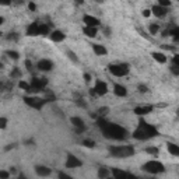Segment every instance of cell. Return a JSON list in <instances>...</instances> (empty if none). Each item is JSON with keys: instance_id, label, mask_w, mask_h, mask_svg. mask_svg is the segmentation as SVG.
<instances>
[{"instance_id": "1", "label": "cell", "mask_w": 179, "mask_h": 179, "mask_svg": "<svg viewBox=\"0 0 179 179\" xmlns=\"http://www.w3.org/2000/svg\"><path fill=\"white\" fill-rule=\"evenodd\" d=\"M98 126L101 127V130H102L104 136H105L106 139H113V140L126 139L127 132L122 126H119V125L109 123V122H106L105 119L101 118V119H98Z\"/></svg>"}, {"instance_id": "2", "label": "cell", "mask_w": 179, "mask_h": 179, "mask_svg": "<svg viewBox=\"0 0 179 179\" xmlns=\"http://www.w3.org/2000/svg\"><path fill=\"white\" fill-rule=\"evenodd\" d=\"M156 136H158V130L153 126V125L146 123L144 120H140L139 127L133 132V137L137 140H148V139L156 137Z\"/></svg>"}, {"instance_id": "3", "label": "cell", "mask_w": 179, "mask_h": 179, "mask_svg": "<svg viewBox=\"0 0 179 179\" xmlns=\"http://www.w3.org/2000/svg\"><path fill=\"white\" fill-rule=\"evenodd\" d=\"M109 151L116 158H126L132 157L134 154V147H132V146H116V147L109 148Z\"/></svg>"}, {"instance_id": "4", "label": "cell", "mask_w": 179, "mask_h": 179, "mask_svg": "<svg viewBox=\"0 0 179 179\" xmlns=\"http://www.w3.org/2000/svg\"><path fill=\"white\" fill-rule=\"evenodd\" d=\"M143 169L151 175H157V174H162V172L165 171V166H164V164L160 162V161L151 160V161H147V162L143 165Z\"/></svg>"}, {"instance_id": "5", "label": "cell", "mask_w": 179, "mask_h": 179, "mask_svg": "<svg viewBox=\"0 0 179 179\" xmlns=\"http://www.w3.org/2000/svg\"><path fill=\"white\" fill-rule=\"evenodd\" d=\"M108 70L109 73L113 74L116 77H123L129 73L130 70V66L127 63H118V64H109L108 66Z\"/></svg>"}, {"instance_id": "6", "label": "cell", "mask_w": 179, "mask_h": 179, "mask_svg": "<svg viewBox=\"0 0 179 179\" xmlns=\"http://www.w3.org/2000/svg\"><path fill=\"white\" fill-rule=\"evenodd\" d=\"M24 102H25L28 106H31V108L41 111L42 106L46 104V101H45L43 98H39V97H24Z\"/></svg>"}, {"instance_id": "7", "label": "cell", "mask_w": 179, "mask_h": 179, "mask_svg": "<svg viewBox=\"0 0 179 179\" xmlns=\"http://www.w3.org/2000/svg\"><path fill=\"white\" fill-rule=\"evenodd\" d=\"M48 84V80L46 79H38V77H34L31 80V92H39L43 91L45 85Z\"/></svg>"}, {"instance_id": "8", "label": "cell", "mask_w": 179, "mask_h": 179, "mask_svg": "<svg viewBox=\"0 0 179 179\" xmlns=\"http://www.w3.org/2000/svg\"><path fill=\"white\" fill-rule=\"evenodd\" d=\"M94 92H95V95H105L106 92H108V85H106V83L105 81H101V80H97L95 81V85H94Z\"/></svg>"}, {"instance_id": "9", "label": "cell", "mask_w": 179, "mask_h": 179, "mask_svg": "<svg viewBox=\"0 0 179 179\" xmlns=\"http://www.w3.org/2000/svg\"><path fill=\"white\" fill-rule=\"evenodd\" d=\"M81 165H83V162L76 156H73V154H69L67 156L66 168H77V166H81Z\"/></svg>"}, {"instance_id": "10", "label": "cell", "mask_w": 179, "mask_h": 179, "mask_svg": "<svg viewBox=\"0 0 179 179\" xmlns=\"http://www.w3.org/2000/svg\"><path fill=\"white\" fill-rule=\"evenodd\" d=\"M83 21L85 23V27H91V28H97L100 25V20L94 16H90V14H85L83 17Z\"/></svg>"}, {"instance_id": "11", "label": "cell", "mask_w": 179, "mask_h": 179, "mask_svg": "<svg viewBox=\"0 0 179 179\" xmlns=\"http://www.w3.org/2000/svg\"><path fill=\"white\" fill-rule=\"evenodd\" d=\"M70 122L73 123V126L77 129V132L81 133L85 130V125H84V120H83L81 118H79V116H73V118L70 119Z\"/></svg>"}, {"instance_id": "12", "label": "cell", "mask_w": 179, "mask_h": 179, "mask_svg": "<svg viewBox=\"0 0 179 179\" xmlns=\"http://www.w3.org/2000/svg\"><path fill=\"white\" fill-rule=\"evenodd\" d=\"M37 67L41 71H49V70H52L53 63L50 60H48V59H42V60H39L37 63Z\"/></svg>"}, {"instance_id": "13", "label": "cell", "mask_w": 179, "mask_h": 179, "mask_svg": "<svg viewBox=\"0 0 179 179\" xmlns=\"http://www.w3.org/2000/svg\"><path fill=\"white\" fill-rule=\"evenodd\" d=\"M113 94H115L116 97L123 98V97H126L127 95V90H126L125 85H122V84H115L113 85Z\"/></svg>"}, {"instance_id": "14", "label": "cell", "mask_w": 179, "mask_h": 179, "mask_svg": "<svg viewBox=\"0 0 179 179\" xmlns=\"http://www.w3.org/2000/svg\"><path fill=\"white\" fill-rule=\"evenodd\" d=\"M38 28H39V23L29 24V25L27 27V35H28V37H37V35H39Z\"/></svg>"}, {"instance_id": "15", "label": "cell", "mask_w": 179, "mask_h": 179, "mask_svg": "<svg viewBox=\"0 0 179 179\" xmlns=\"http://www.w3.org/2000/svg\"><path fill=\"white\" fill-rule=\"evenodd\" d=\"M50 39H52L53 42H63V41L66 39V34H63V32L59 31V29H55V31L50 34Z\"/></svg>"}, {"instance_id": "16", "label": "cell", "mask_w": 179, "mask_h": 179, "mask_svg": "<svg viewBox=\"0 0 179 179\" xmlns=\"http://www.w3.org/2000/svg\"><path fill=\"white\" fill-rule=\"evenodd\" d=\"M151 10H153V13L156 14L158 18H162V17H165L166 13H168V8H164V7H161V6H158V4L153 6V8H151Z\"/></svg>"}, {"instance_id": "17", "label": "cell", "mask_w": 179, "mask_h": 179, "mask_svg": "<svg viewBox=\"0 0 179 179\" xmlns=\"http://www.w3.org/2000/svg\"><path fill=\"white\" fill-rule=\"evenodd\" d=\"M35 172H37L39 176H49V175L52 174L50 168H48V166H45V165H37L35 166Z\"/></svg>"}, {"instance_id": "18", "label": "cell", "mask_w": 179, "mask_h": 179, "mask_svg": "<svg viewBox=\"0 0 179 179\" xmlns=\"http://www.w3.org/2000/svg\"><path fill=\"white\" fill-rule=\"evenodd\" d=\"M154 106L153 105H144V106H137V108H134V113L136 115H147V113H150L153 111Z\"/></svg>"}, {"instance_id": "19", "label": "cell", "mask_w": 179, "mask_h": 179, "mask_svg": "<svg viewBox=\"0 0 179 179\" xmlns=\"http://www.w3.org/2000/svg\"><path fill=\"white\" fill-rule=\"evenodd\" d=\"M92 50H94L95 55L98 56H104L108 53V50H106V48L104 46V45H100V43H94L92 45Z\"/></svg>"}, {"instance_id": "20", "label": "cell", "mask_w": 179, "mask_h": 179, "mask_svg": "<svg viewBox=\"0 0 179 179\" xmlns=\"http://www.w3.org/2000/svg\"><path fill=\"white\" fill-rule=\"evenodd\" d=\"M83 32H84L85 37L95 38L97 37V34H98V29L97 28H91V27H84V28H83Z\"/></svg>"}, {"instance_id": "21", "label": "cell", "mask_w": 179, "mask_h": 179, "mask_svg": "<svg viewBox=\"0 0 179 179\" xmlns=\"http://www.w3.org/2000/svg\"><path fill=\"white\" fill-rule=\"evenodd\" d=\"M153 58L158 63H166V60H168V58H166L162 52H153Z\"/></svg>"}, {"instance_id": "22", "label": "cell", "mask_w": 179, "mask_h": 179, "mask_svg": "<svg viewBox=\"0 0 179 179\" xmlns=\"http://www.w3.org/2000/svg\"><path fill=\"white\" fill-rule=\"evenodd\" d=\"M126 174H127V172L122 171V169H118V168H113L112 169L113 179H126Z\"/></svg>"}, {"instance_id": "23", "label": "cell", "mask_w": 179, "mask_h": 179, "mask_svg": "<svg viewBox=\"0 0 179 179\" xmlns=\"http://www.w3.org/2000/svg\"><path fill=\"white\" fill-rule=\"evenodd\" d=\"M166 148H168V151L172 154V156H175V157L179 156V147L175 144V143H168V144H166Z\"/></svg>"}, {"instance_id": "24", "label": "cell", "mask_w": 179, "mask_h": 179, "mask_svg": "<svg viewBox=\"0 0 179 179\" xmlns=\"http://www.w3.org/2000/svg\"><path fill=\"white\" fill-rule=\"evenodd\" d=\"M109 176V169L105 168V166H101L100 169H98V178L100 179H106Z\"/></svg>"}, {"instance_id": "25", "label": "cell", "mask_w": 179, "mask_h": 179, "mask_svg": "<svg viewBox=\"0 0 179 179\" xmlns=\"http://www.w3.org/2000/svg\"><path fill=\"white\" fill-rule=\"evenodd\" d=\"M38 32H39V35H48V34H49V25H46L45 23L39 24V28H38Z\"/></svg>"}, {"instance_id": "26", "label": "cell", "mask_w": 179, "mask_h": 179, "mask_svg": "<svg viewBox=\"0 0 179 179\" xmlns=\"http://www.w3.org/2000/svg\"><path fill=\"white\" fill-rule=\"evenodd\" d=\"M146 153L157 157L158 154H160V150H158V147H147V148H146Z\"/></svg>"}, {"instance_id": "27", "label": "cell", "mask_w": 179, "mask_h": 179, "mask_svg": "<svg viewBox=\"0 0 179 179\" xmlns=\"http://www.w3.org/2000/svg\"><path fill=\"white\" fill-rule=\"evenodd\" d=\"M66 55L69 56V59H70V60H71V62H74V63H77V62H79V59H77L76 53H74V52H73V50L67 49V50H66Z\"/></svg>"}, {"instance_id": "28", "label": "cell", "mask_w": 179, "mask_h": 179, "mask_svg": "<svg viewBox=\"0 0 179 179\" xmlns=\"http://www.w3.org/2000/svg\"><path fill=\"white\" fill-rule=\"evenodd\" d=\"M6 55H7L10 59H13V60H17V59L20 58L18 52H16V50H7V52H6Z\"/></svg>"}, {"instance_id": "29", "label": "cell", "mask_w": 179, "mask_h": 179, "mask_svg": "<svg viewBox=\"0 0 179 179\" xmlns=\"http://www.w3.org/2000/svg\"><path fill=\"white\" fill-rule=\"evenodd\" d=\"M148 31H150L151 35H156L158 31H160V27H158V24H150V27H148Z\"/></svg>"}, {"instance_id": "30", "label": "cell", "mask_w": 179, "mask_h": 179, "mask_svg": "<svg viewBox=\"0 0 179 179\" xmlns=\"http://www.w3.org/2000/svg\"><path fill=\"white\" fill-rule=\"evenodd\" d=\"M18 85H20V88H23V90H24V91L31 92V85H29L28 83H25V81H20V83H18Z\"/></svg>"}, {"instance_id": "31", "label": "cell", "mask_w": 179, "mask_h": 179, "mask_svg": "<svg viewBox=\"0 0 179 179\" xmlns=\"http://www.w3.org/2000/svg\"><path fill=\"white\" fill-rule=\"evenodd\" d=\"M20 76H21V71H20V69L18 67H14L13 71H11V74H10V77H11V79H17V77H20Z\"/></svg>"}, {"instance_id": "32", "label": "cell", "mask_w": 179, "mask_h": 179, "mask_svg": "<svg viewBox=\"0 0 179 179\" xmlns=\"http://www.w3.org/2000/svg\"><path fill=\"white\" fill-rule=\"evenodd\" d=\"M83 146H85V147H90V148H92L95 146V141L94 140H90V139H85V140H83Z\"/></svg>"}, {"instance_id": "33", "label": "cell", "mask_w": 179, "mask_h": 179, "mask_svg": "<svg viewBox=\"0 0 179 179\" xmlns=\"http://www.w3.org/2000/svg\"><path fill=\"white\" fill-rule=\"evenodd\" d=\"M18 38H20V35L17 34V32H10V34L7 35L8 41H18Z\"/></svg>"}, {"instance_id": "34", "label": "cell", "mask_w": 179, "mask_h": 179, "mask_svg": "<svg viewBox=\"0 0 179 179\" xmlns=\"http://www.w3.org/2000/svg\"><path fill=\"white\" fill-rule=\"evenodd\" d=\"M7 123H8V120H7V118H0V129H6L7 127Z\"/></svg>"}, {"instance_id": "35", "label": "cell", "mask_w": 179, "mask_h": 179, "mask_svg": "<svg viewBox=\"0 0 179 179\" xmlns=\"http://www.w3.org/2000/svg\"><path fill=\"white\" fill-rule=\"evenodd\" d=\"M158 6H161V7L166 8V7H169V6H171V2H169V0H160Z\"/></svg>"}, {"instance_id": "36", "label": "cell", "mask_w": 179, "mask_h": 179, "mask_svg": "<svg viewBox=\"0 0 179 179\" xmlns=\"http://www.w3.org/2000/svg\"><path fill=\"white\" fill-rule=\"evenodd\" d=\"M8 178H10V172L0 171V179H8Z\"/></svg>"}, {"instance_id": "37", "label": "cell", "mask_w": 179, "mask_h": 179, "mask_svg": "<svg viewBox=\"0 0 179 179\" xmlns=\"http://www.w3.org/2000/svg\"><path fill=\"white\" fill-rule=\"evenodd\" d=\"M137 88H139V91L141 92V94H146V92L148 91V87H147V85H144V84H140Z\"/></svg>"}, {"instance_id": "38", "label": "cell", "mask_w": 179, "mask_h": 179, "mask_svg": "<svg viewBox=\"0 0 179 179\" xmlns=\"http://www.w3.org/2000/svg\"><path fill=\"white\" fill-rule=\"evenodd\" d=\"M108 111H109L108 108H100V109H98V115L104 116V115H106V113H108Z\"/></svg>"}, {"instance_id": "39", "label": "cell", "mask_w": 179, "mask_h": 179, "mask_svg": "<svg viewBox=\"0 0 179 179\" xmlns=\"http://www.w3.org/2000/svg\"><path fill=\"white\" fill-rule=\"evenodd\" d=\"M59 179H73L70 175L64 174V172H59Z\"/></svg>"}, {"instance_id": "40", "label": "cell", "mask_w": 179, "mask_h": 179, "mask_svg": "<svg viewBox=\"0 0 179 179\" xmlns=\"http://www.w3.org/2000/svg\"><path fill=\"white\" fill-rule=\"evenodd\" d=\"M76 104H77L79 106H81V108H85V106H87V104H85L84 101L81 100V98H80V100H77V101H76Z\"/></svg>"}, {"instance_id": "41", "label": "cell", "mask_w": 179, "mask_h": 179, "mask_svg": "<svg viewBox=\"0 0 179 179\" xmlns=\"http://www.w3.org/2000/svg\"><path fill=\"white\" fill-rule=\"evenodd\" d=\"M91 80H92V77H91V74H88V73H85V74H84V81H85V83H87V84H88V83H91Z\"/></svg>"}, {"instance_id": "42", "label": "cell", "mask_w": 179, "mask_h": 179, "mask_svg": "<svg viewBox=\"0 0 179 179\" xmlns=\"http://www.w3.org/2000/svg\"><path fill=\"white\" fill-rule=\"evenodd\" d=\"M171 71L175 74V76H179V67H176V66H171Z\"/></svg>"}, {"instance_id": "43", "label": "cell", "mask_w": 179, "mask_h": 179, "mask_svg": "<svg viewBox=\"0 0 179 179\" xmlns=\"http://www.w3.org/2000/svg\"><path fill=\"white\" fill-rule=\"evenodd\" d=\"M25 66H27V70H28V71H32V63H31V60H25Z\"/></svg>"}, {"instance_id": "44", "label": "cell", "mask_w": 179, "mask_h": 179, "mask_svg": "<svg viewBox=\"0 0 179 179\" xmlns=\"http://www.w3.org/2000/svg\"><path fill=\"white\" fill-rule=\"evenodd\" d=\"M126 179H139L136 176V175H133V174H129V172H127L126 174Z\"/></svg>"}, {"instance_id": "45", "label": "cell", "mask_w": 179, "mask_h": 179, "mask_svg": "<svg viewBox=\"0 0 179 179\" xmlns=\"http://www.w3.org/2000/svg\"><path fill=\"white\" fill-rule=\"evenodd\" d=\"M28 7H29V10H32V11H35V10H37V6H35L34 3H29V4H28Z\"/></svg>"}, {"instance_id": "46", "label": "cell", "mask_w": 179, "mask_h": 179, "mask_svg": "<svg viewBox=\"0 0 179 179\" xmlns=\"http://www.w3.org/2000/svg\"><path fill=\"white\" fill-rule=\"evenodd\" d=\"M150 14H151L150 10H143V16L144 17H150Z\"/></svg>"}, {"instance_id": "47", "label": "cell", "mask_w": 179, "mask_h": 179, "mask_svg": "<svg viewBox=\"0 0 179 179\" xmlns=\"http://www.w3.org/2000/svg\"><path fill=\"white\" fill-rule=\"evenodd\" d=\"M3 21H4V18H3V17H0V25L3 24Z\"/></svg>"}, {"instance_id": "48", "label": "cell", "mask_w": 179, "mask_h": 179, "mask_svg": "<svg viewBox=\"0 0 179 179\" xmlns=\"http://www.w3.org/2000/svg\"><path fill=\"white\" fill-rule=\"evenodd\" d=\"M18 179H27V178L24 176V175H20V176H18Z\"/></svg>"}, {"instance_id": "49", "label": "cell", "mask_w": 179, "mask_h": 179, "mask_svg": "<svg viewBox=\"0 0 179 179\" xmlns=\"http://www.w3.org/2000/svg\"><path fill=\"white\" fill-rule=\"evenodd\" d=\"M2 69H3V63H2V62H0V70H2Z\"/></svg>"}, {"instance_id": "50", "label": "cell", "mask_w": 179, "mask_h": 179, "mask_svg": "<svg viewBox=\"0 0 179 179\" xmlns=\"http://www.w3.org/2000/svg\"><path fill=\"white\" fill-rule=\"evenodd\" d=\"M106 179H113V178H109V176H108V178H106Z\"/></svg>"}, {"instance_id": "51", "label": "cell", "mask_w": 179, "mask_h": 179, "mask_svg": "<svg viewBox=\"0 0 179 179\" xmlns=\"http://www.w3.org/2000/svg\"><path fill=\"white\" fill-rule=\"evenodd\" d=\"M0 38H2V32H0Z\"/></svg>"}, {"instance_id": "52", "label": "cell", "mask_w": 179, "mask_h": 179, "mask_svg": "<svg viewBox=\"0 0 179 179\" xmlns=\"http://www.w3.org/2000/svg\"><path fill=\"white\" fill-rule=\"evenodd\" d=\"M147 179H153V178H147Z\"/></svg>"}]
</instances>
